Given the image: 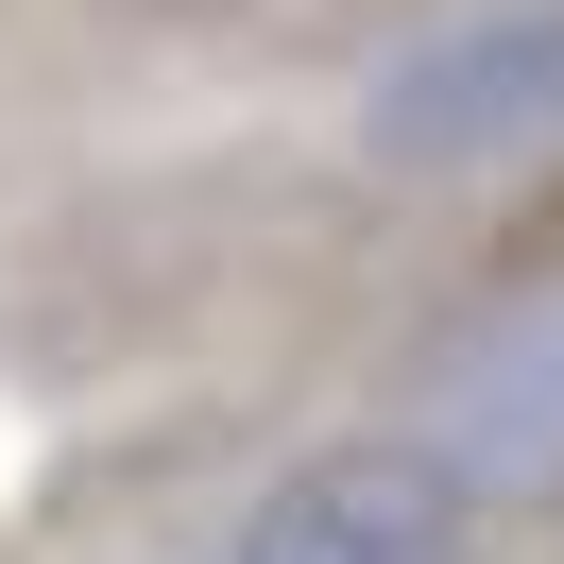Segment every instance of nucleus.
Instances as JSON below:
<instances>
[{
    "mask_svg": "<svg viewBox=\"0 0 564 564\" xmlns=\"http://www.w3.org/2000/svg\"><path fill=\"white\" fill-rule=\"evenodd\" d=\"M411 445L462 496H564V274H513L427 343L411 377Z\"/></svg>",
    "mask_w": 564,
    "mask_h": 564,
    "instance_id": "obj_1",
    "label": "nucleus"
},
{
    "mask_svg": "<svg viewBox=\"0 0 564 564\" xmlns=\"http://www.w3.org/2000/svg\"><path fill=\"white\" fill-rule=\"evenodd\" d=\"M377 172H496V154L564 138V0H496V18H445L377 69L359 104Z\"/></svg>",
    "mask_w": 564,
    "mask_h": 564,
    "instance_id": "obj_2",
    "label": "nucleus"
},
{
    "mask_svg": "<svg viewBox=\"0 0 564 564\" xmlns=\"http://www.w3.org/2000/svg\"><path fill=\"white\" fill-rule=\"evenodd\" d=\"M462 547H479V496L427 445H325L257 479V513L223 530V564H462Z\"/></svg>",
    "mask_w": 564,
    "mask_h": 564,
    "instance_id": "obj_3",
    "label": "nucleus"
}]
</instances>
